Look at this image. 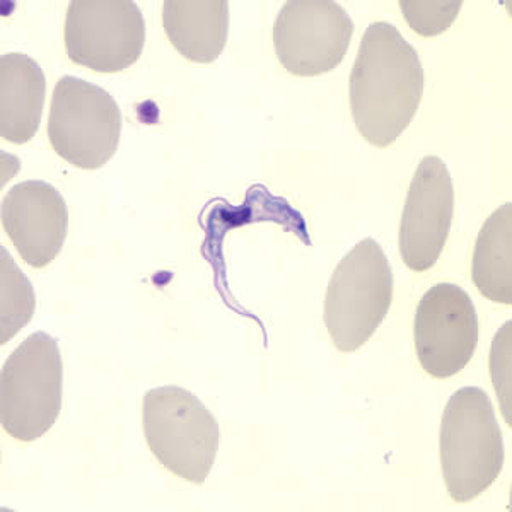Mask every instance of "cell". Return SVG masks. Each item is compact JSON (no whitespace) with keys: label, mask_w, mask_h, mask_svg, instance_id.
<instances>
[{"label":"cell","mask_w":512,"mask_h":512,"mask_svg":"<svg viewBox=\"0 0 512 512\" xmlns=\"http://www.w3.org/2000/svg\"><path fill=\"white\" fill-rule=\"evenodd\" d=\"M419 53L390 23H374L362 36L350 74L355 127L376 147H388L407 130L424 93Z\"/></svg>","instance_id":"6da1fadb"},{"label":"cell","mask_w":512,"mask_h":512,"mask_svg":"<svg viewBox=\"0 0 512 512\" xmlns=\"http://www.w3.org/2000/svg\"><path fill=\"white\" fill-rule=\"evenodd\" d=\"M444 482L454 502L473 501L501 475L504 441L489 395L466 386L449 398L439 436Z\"/></svg>","instance_id":"7a4b0ae2"},{"label":"cell","mask_w":512,"mask_h":512,"mask_svg":"<svg viewBox=\"0 0 512 512\" xmlns=\"http://www.w3.org/2000/svg\"><path fill=\"white\" fill-rule=\"evenodd\" d=\"M142 425L147 446L166 470L195 485L207 480L221 431L216 417L197 396L173 384L147 391Z\"/></svg>","instance_id":"3957f363"},{"label":"cell","mask_w":512,"mask_h":512,"mask_svg":"<svg viewBox=\"0 0 512 512\" xmlns=\"http://www.w3.org/2000/svg\"><path fill=\"white\" fill-rule=\"evenodd\" d=\"M393 301V270L373 238L362 239L338 263L325 296V325L340 352L373 337Z\"/></svg>","instance_id":"277c9868"},{"label":"cell","mask_w":512,"mask_h":512,"mask_svg":"<svg viewBox=\"0 0 512 512\" xmlns=\"http://www.w3.org/2000/svg\"><path fill=\"white\" fill-rule=\"evenodd\" d=\"M64 364L59 342L47 332L31 333L0 373V422L9 436L31 443L59 419Z\"/></svg>","instance_id":"5b68a950"},{"label":"cell","mask_w":512,"mask_h":512,"mask_svg":"<svg viewBox=\"0 0 512 512\" xmlns=\"http://www.w3.org/2000/svg\"><path fill=\"white\" fill-rule=\"evenodd\" d=\"M120 132V106L105 89L74 76L57 82L48 139L60 158L76 168H101L115 156Z\"/></svg>","instance_id":"8992f818"},{"label":"cell","mask_w":512,"mask_h":512,"mask_svg":"<svg viewBox=\"0 0 512 512\" xmlns=\"http://www.w3.org/2000/svg\"><path fill=\"white\" fill-rule=\"evenodd\" d=\"M64 38L74 64L111 74L139 60L146 21L132 0H74L65 16Z\"/></svg>","instance_id":"52a82bcc"},{"label":"cell","mask_w":512,"mask_h":512,"mask_svg":"<svg viewBox=\"0 0 512 512\" xmlns=\"http://www.w3.org/2000/svg\"><path fill=\"white\" fill-rule=\"evenodd\" d=\"M352 33L354 23L337 2L291 0L275 19V53L294 76H321L342 64Z\"/></svg>","instance_id":"ba28073f"},{"label":"cell","mask_w":512,"mask_h":512,"mask_svg":"<svg viewBox=\"0 0 512 512\" xmlns=\"http://www.w3.org/2000/svg\"><path fill=\"white\" fill-rule=\"evenodd\" d=\"M414 335L425 373L437 379L460 373L472 361L478 344V316L472 297L448 282L431 287L415 313Z\"/></svg>","instance_id":"9c48e42d"},{"label":"cell","mask_w":512,"mask_h":512,"mask_svg":"<svg viewBox=\"0 0 512 512\" xmlns=\"http://www.w3.org/2000/svg\"><path fill=\"white\" fill-rule=\"evenodd\" d=\"M454 187L437 156H425L408 190L400 224V255L414 272L436 265L453 224Z\"/></svg>","instance_id":"30bf717a"},{"label":"cell","mask_w":512,"mask_h":512,"mask_svg":"<svg viewBox=\"0 0 512 512\" xmlns=\"http://www.w3.org/2000/svg\"><path fill=\"white\" fill-rule=\"evenodd\" d=\"M2 227L24 262L45 268L64 248L69 229L67 204L47 181H23L2 200Z\"/></svg>","instance_id":"8fae6325"},{"label":"cell","mask_w":512,"mask_h":512,"mask_svg":"<svg viewBox=\"0 0 512 512\" xmlns=\"http://www.w3.org/2000/svg\"><path fill=\"white\" fill-rule=\"evenodd\" d=\"M47 79L35 60L24 53L0 57V134L23 146L38 132Z\"/></svg>","instance_id":"7c38bea8"},{"label":"cell","mask_w":512,"mask_h":512,"mask_svg":"<svg viewBox=\"0 0 512 512\" xmlns=\"http://www.w3.org/2000/svg\"><path fill=\"white\" fill-rule=\"evenodd\" d=\"M163 26L171 45L197 64H212L221 57L229 33L226 0H168Z\"/></svg>","instance_id":"4fadbf2b"},{"label":"cell","mask_w":512,"mask_h":512,"mask_svg":"<svg viewBox=\"0 0 512 512\" xmlns=\"http://www.w3.org/2000/svg\"><path fill=\"white\" fill-rule=\"evenodd\" d=\"M473 280L490 301L512 303V205L504 204L485 221L473 253Z\"/></svg>","instance_id":"5bb4252c"},{"label":"cell","mask_w":512,"mask_h":512,"mask_svg":"<svg viewBox=\"0 0 512 512\" xmlns=\"http://www.w3.org/2000/svg\"><path fill=\"white\" fill-rule=\"evenodd\" d=\"M35 311V292L30 280L21 274L6 248H2V345L31 320Z\"/></svg>","instance_id":"9a60e30c"},{"label":"cell","mask_w":512,"mask_h":512,"mask_svg":"<svg viewBox=\"0 0 512 512\" xmlns=\"http://www.w3.org/2000/svg\"><path fill=\"white\" fill-rule=\"evenodd\" d=\"M463 2L460 0H402L400 9L410 28L420 36L441 35L458 18Z\"/></svg>","instance_id":"2e32d148"}]
</instances>
